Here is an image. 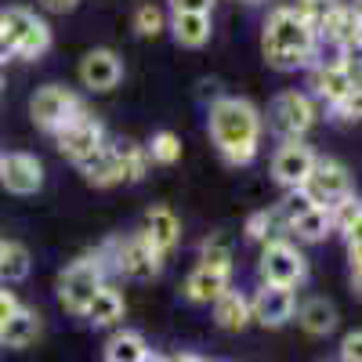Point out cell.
Instances as JSON below:
<instances>
[{"label": "cell", "instance_id": "15", "mask_svg": "<svg viewBox=\"0 0 362 362\" xmlns=\"http://www.w3.org/2000/svg\"><path fill=\"white\" fill-rule=\"evenodd\" d=\"M312 90L329 105L337 109L351 98H358V76L348 69H322V66H312Z\"/></svg>", "mask_w": 362, "mask_h": 362}, {"label": "cell", "instance_id": "9", "mask_svg": "<svg viewBox=\"0 0 362 362\" xmlns=\"http://www.w3.org/2000/svg\"><path fill=\"white\" fill-rule=\"evenodd\" d=\"M312 206H334L341 203L344 196H351V181H348V170L337 163V160H315L312 174L305 177V185L297 189Z\"/></svg>", "mask_w": 362, "mask_h": 362}, {"label": "cell", "instance_id": "34", "mask_svg": "<svg viewBox=\"0 0 362 362\" xmlns=\"http://www.w3.org/2000/svg\"><path fill=\"white\" fill-rule=\"evenodd\" d=\"M134 29H138L141 37H160L163 29H167V22H163L160 8H153V4H141V8L134 11Z\"/></svg>", "mask_w": 362, "mask_h": 362}, {"label": "cell", "instance_id": "7", "mask_svg": "<svg viewBox=\"0 0 362 362\" xmlns=\"http://www.w3.org/2000/svg\"><path fill=\"white\" fill-rule=\"evenodd\" d=\"M80 112H87L83 102L73 95L69 87H58V83L40 87L33 95V102H29V116H33V124L40 131H47V134H58L66 124H73Z\"/></svg>", "mask_w": 362, "mask_h": 362}, {"label": "cell", "instance_id": "5", "mask_svg": "<svg viewBox=\"0 0 362 362\" xmlns=\"http://www.w3.org/2000/svg\"><path fill=\"white\" fill-rule=\"evenodd\" d=\"M315 124V105L305 90H283L268 105V131L283 141H300Z\"/></svg>", "mask_w": 362, "mask_h": 362}, {"label": "cell", "instance_id": "28", "mask_svg": "<svg viewBox=\"0 0 362 362\" xmlns=\"http://www.w3.org/2000/svg\"><path fill=\"white\" fill-rule=\"evenodd\" d=\"M112 153H116V163H119V174H124V181H141V177H145L148 156H145V148H141L138 141H116Z\"/></svg>", "mask_w": 362, "mask_h": 362}, {"label": "cell", "instance_id": "12", "mask_svg": "<svg viewBox=\"0 0 362 362\" xmlns=\"http://www.w3.org/2000/svg\"><path fill=\"white\" fill-rule=\"evenodd\" d=\"M0 185L15 196H33L44 185V167L29 153H8L0 156Z\"/></svg>", "mask_w": 362, "mask_h": 362}, {"label": "cell", "instance_id": "37", "mask_svg": "<svg viewBox=\"0 0 362 362\" xmlns=\"http://www.w3.org/2000/svg\"><path fill=\"white\" fill-rule=\"evenodd\" d=\"M18 308H22V300H18V297L8 290V286H0V329L8 326V319H11Z\"/></svg>", "mask_w": 362, "mask_h": 362}, {"label": "cell", "instance_id": "24", "mask_svg": "<svg viewBox=\"0 0 362 362\" xmlns=\"http://www.w3.org/2000/svg\"><path fill=\"white\" fill-rule=\"evenodd\" d=\"M286 228L297 232V239H305V243H319V239H326L329 232H334V221H329L326 206H308V210H300Z\"/></svg>", "mask_w": 362, "mask_h": 362}, {"label": "cell", "instance_id": "27", "mask_svg": "<svg viewBox=\"0 0 362 362\" xmlns=\"http://www.w3.org/2000/svg\"><path fill=\"white\" fill-rule=\"evenodd\" d=\"M29 268H33L29 250L22 243H4V250H0V283L11 286V283L29 279Z\"/></svg>", "mask_w": 362, "mask_h": 362}, {"label": "cell", "instance_id": "25", "mask_svg": "<svg viewBox=\"0 0 362 362\" xmlns=\"http://www.w3.org/2000/svg\"><path fill=\"white\" fill-rule=\"evenodd\" d=\"M170 33L181 47H203L210 40V15H174L170 11Z\"/></svg>", "mask_w": 362, "mask_h": 362}, {"label": "cell", "instance_id": "3", "mask_svg": "<svg viewBox=\"0 0 362 362\" xmlns=\"http://www.w3.org/2000/svg\"><path fill=\"white\" fill-rule=\"evenodd\" d=\"M105 286V261L102 254H87L80 261H73L62 276H58V300L62 308L73 312V315H83L90 297Z\"/></svg>", "mask_w": 362, "mask_h": 362}, {"label": "cell", "instance_id": "8", "mask_svg": "<svg viewBox=\"0 0 362 362\" xmlns=\"http://www.w3.org/2000/svg\"><path fill=\"white\" fill-rule=\"evenodd\" d=\"M261 279L264 286H300L308 276V261L305 254H300L293 243H286V239H268L264 250H261Z\"/></svg>", "mask_w": 362, "mask_h": 362}, {"label": "cell", "instance_id": "10", "mask_svg": "<svg viewBox=\"0 0 362 362\" xmlns=\"http://www.w3.org/2000/svg\"><path fill=\"white\" fill-rule=\"evenodd\" d=\"M54 138H58V148H62V156L73 160V163H83V160L95 156L98 148H105V127H102L90 112H80L73 124H66Z\"/></svg>", "mask_w": 362, "mask_h": 362}, {"label": "cell", "instance_id": "43", "mask_svg": "<svg viewBox=\"0 0 362 362\" xmlns=\"http://www.w3.org/2000/svg\"><path fill=\"white\" fill-rule=\"evenodd\" d=\"M247 4H257V0H247Z\"/></svg>", "mask_w": 362, "mask_h": 362}, {"label": "cell", "instance_id": "39", "mask_svg": "<svg viewBox=\"0 0 362 362\" xmlns=\"http://www.w3.org/2000/svg\"><path fill=\"white\" fill-rule=\"evenodd\" d=\"M40 4H44L47 11H54V15H66V11H76L80 0H40Z\"/></svg>", "mask_w": 362, "mask_h": 362}, {"label": "cell", "instance_id": "30", "mask_svg": "<svg viewBox=\"0 0 362 362\" xmlns=\"http://www.w3.org/2000/svg\"><path fill=\"white\" fill-rule=\"evenodd\" d=\"M329 221L334 228H341L344 235H358V225H362V203L355 196H344L341 203L329 206Z\"/></svg>", "mask_w": 362, "mask_h": 362}, {"label": "cell", "instance_id": "33", "mask_svg": "<svg viewBox=\"0 0 362 362\" xmlns=\"http://www.w3.org/2000/svg\"><path fill=\"white\" fill-rule=\"evenodd\" d=\"M334 8H337V0H297V8H293V11H297V15L319 33V25L326 22V15L334 11Z\"/></svg>", "mask_w": 362, "mask_h": 362}, {"label": "cell", "instance_id": "42", "mask_svg": "<svg viewBox=\"0 0 362 362\" xmlns=\"http://www.w3.org/2000/svg\"><path fill=\"white\" fill-rule=\"evenodd\" d=\"M4 243H8V239H0V250H4Z\"/></svg>", "mask_w": 362, "mask_h": 362}, {"label": "cell", "instance_id": "40", "mask_svg": "<svg viewBox=\"0 0 362 362\" xmlns=\"http://www.w3.org/2000/svg\"><path fill=\"white\" fill-rule=\"evenodd\" d=\"M8 58H11V51H8V44H4V33H0V66H4Z\"/></svg>", "mask_w": 362, "mask_h": 362}, {"label": "cell", "instance_id": "11", "mask_svg": "<svg viewBox=\"0 0 362 362\" xmlns=\"http://www.w3.org/2000/svg\"><path fill=\"white\" fill-rule=\"evenodd\" d=\"M315 160L319 156L312 153V145H305V141H283L279 153L272 156V177H276L283 189L297 192L300 185H305V177L312 174Z\"/></svg>", "mask_w": 362, "mask_h": 362}, {"label": "cell", "instance_id": "2", "mask_svg": "<svg viewBox=\"0 0 362 362\" xmlns=\"http://www.w3.org/2000/svg\"><path fill=\"white\" fill-rule=\"evenodd\" d=\"M315 44H319V33L293 8H276L268 15L264 33H261V47H264L268 66H276V69L312 66Z\"/></svg>", "mask_w": 362, "mask_h": 362}, {"label": "cell", "instance_id": "16", "mask_svg": "<svg viewBox=\"0 0 362 362\" xmlns=\"http://www.w3.org/2000/svg\"><path fill=\"white\" fill-rule=\"evenodd\" d=\"M119 76H124V62H119L116 51L95 47V51L83 54V62H80L83 87H90V90H112L119 83Z\"/></svg>", "mask_w": 362, "mask_h": 362}, {"label": "cell", "instance_id": "21", "mask_svg": "<svg viewBox=\"0 0 362 362\" xmlns=\"http://www.w3.org/2000/svg\"><path fill=\"white\" fill-rule=\"evenodd\" d=\"M80 174L87 177V185H98V189H109V185H119L124 181V174H119V163H116V153H112V145L98 148L90 160L76 163Z\"/></svg>", "mask_w": 362, "mask_h": 362}, {"label": "cell", "instance_id": "14", "mask_svg": "<svg viewBox=\"0 0 362 362\" xmlns=\"http://www.w3.org/2000/svg\"><path fill=\"white\" fill-rule=\"evenodd\" d=\"M293 308H297L293 290H286V286H261L257 297L250 300V319H257L268 329H279V326H286L293 319Z\"/></svg>", "mask_w": 362, "mask_h": 362}, {"label": "cell", "instance_id": "26", "mask_svg": "<svg viewBox=\"0 0 362 362\" xmlns=\"http://www.w3.org/2000/svg\"><path fill=\"white\" fill-rule=\"evenodd\" d=\"M145 355H148V344L134 329H119L105 344V362H141Z\"/></svg>", "mask_w": 362, "mask_h": 362}, {"label": "cell", "instance_id": "6", "mask_svg": "<svg viewBox=\"0 0 362 362\" xmlns=\"http://www.w3.org/2000/svg\"><path fill=\"white\" fill-rule=\"evenodd\" d=\"M105 250H109V257L102 254V261H112V268H116L124 279L145 283V279H156L160 268H163V257H156V250L141 239V232L124 235V239H112Z\"/></svg>", "mask_w": 362, "mask_h": 362}, {"label": "cell", "instance_id": "32", "mask_svg": "<svg viewBox=\"0 0 362 362\" xmlns=\"http://www.w3.org/2000/svg\"><path fill=\"white\" fill-rule=\"evenodd\" d=\"M279 218H283V210H257V214H250V221H247V235H250V239H257V243L279 239V235H276Z\"/></svg>", "mask_w": 362, "mask_h": 362}, {"label": "cell", "instance_id": "38", "mask_svg": "<svg viewBox=\"0 0 362 362\" xmlns=\"http://www.w3.org/2000/svg\"><path fill=\"white\" fill-rule=\"evenodd\" d=\"M348 264H351V283L358 290V272H362V243H358V235H348Z\"/></svg>", "mask_w": 362, "mask_h": 362}, {"label": "cell", "instance_id": "31", "mask_svg": "<svg viewBox=\"0 0 362 362\" xmlns=\"http://www.w3.org/2000/svg\"><path fill=\"white\" fill-rule=\"evenodd\" d=\"M145 156L153 160V163H163V167L177 163V160H181V141H177V134H170V131L153 134V141H148V148H145Z\"/></svg>", "mask_w": 362, "mask_h": 362}, {"label": "cell", "instance_id": "18", "mask_svg": "<svg viewBox=\"0 0 362 362\" xmlns=\"http://www.w3.org/2000/svg\"><path fill=\"white\" fill-rule=\"evenodd\" d=\"M225 290H228V272H214L203 264H196L192 276L185 279V297L192 305H214Z\"/></svg>", "mask_w": 362, "mask_h": 362}, {"label": "cell", "instance_id": "35", "mask_svg": "<svg viewBox=\"0 0 362 362\" xmlns=\"http://www.w3.org/2000/svg\"><path fill=\"white\" fill-rule=\"evenodd\" d=\"M341 362H362V334H358V329H348V334H344Z\"/></svg>", "mask_w": 362, "mask_h": 362}, {"label": "cell", "instance_id": "22", "mask_svg": "<svg viewBox=\"0 0 362 362\" xmlns=\"http://www.w3.org/2000/svg\"><path fill=\"white\" fill-rule=\"evenodd\" d=\"M37 334H40V315L33 312V308H18L11 319H8V326L0 329V344L4 348H29L37 341Z\"/></svg>", "mask_w": 362, "mask_h": 362}, {"label": "cell", "instance_id": "1", "mask_svg": "<svg viewBox=\"0 0 362 362\" xmlns=\"http://www.w3.org/2000/svg\"><path fill=\"white\" fill-rule=\"evenodd\" d=\"M206 127H210V141H214V148L221 153L225 163L247 167L257 156L264 119H261V112L247 98H232V95L214 98Z\"/></svg>", "mask_w": 362, "mask_h": 362}, {"label": "cell", "instance_id": "4", "mask_svg": "<svg viewBox=\"0 0 362 362\" xmlns=\"http://www.w3.org/2000/svg\"><path fill=\"white\" fill-rule=\"evenodd\" d=\"M0 33H4V44L11 54L18 58H40L51 47V29L44 18H37L25 8H8L0 11Z\"/></svg>", "mask_w": 362, "mask_h": 362}, {"label": "cell", "instance_id": "36", "mask_svg": "<svg viewBox=\"0 0 362 362\" xmlns=\"http://www.w3.org/2000/svg\"><path fill=\"white\" fill-rule=\"evenodd\" d=\"M214 0H170V11L174 15H210Z\"/></svg>", "mask_w": 362, "mask_h": 362}, {"label": "cell", "instance_id": "13", "mask_svg": "<svg viewBox=\"0 0 362 362\" xmlns=\"http://www.w3.org/2000/svg\"><path fill=\"white\" fill-rule=\"evenodd\" d=\"M319 40L334 44L341 51H358L362 40V18H358V4H337L334 11L326 15V22L319 25Z\"/></svg>", "mask_w": 362, "mask_h": 362}, {"label": "cell", "instance_id": "19", "mask_svg": "<svg viewBox=\"0 0 362 362\" xmlns=\"http://www.w3.org/2000/svg\"><path fill=\"white\" fill-rule=\"evenodd\" d=\"M293 312H297L300 329L312 334V337H326V334H334V329H337V308L329 305L326 297H308L305 305L293 308Z\"/></svg>", "mask_w": 362, "mask_h": 362}, {"label": "cell", "instance_id": "20", "mask_svg": "<svg viewBox=\"0 0 362 362\" xmlns=\"http://www.w3.org/2000/svg\"><path fill=\"white\" fill-rule=\"evenodd\" d=\"M83 319H87L90 326H116L119 319H124V293L105 283L95 297H90Z\"/></svg>", "mask_w": 362, "mask_h": 362}, {"label": "cell", "instance_id": "23", "mask_svg": "<svg viewBox=\"0 0 362 362\" xmlns=\"http://www.w3.org/2000/svg\"><path fill=\"white\" fill-rule=\"evenodd\" d=\"M214 322L221 329H232V334H239L247 322H250V300L239 293V290H225L218 300H214Z\"/></svg>", "mask_w": 362, "mask_h": 362}, {"label": "cell", "instance_id": "41", "mask_svg": "<svg viewBox=\"0 0 362 362\" xmlns=\"http://www.w3.org/2000/svg\"><path fill=\"white\" fill-rule=\"evenodd\" d=\"M141 362H167V358H163V355H156V351H148V355H145Z\"/></svg>", "mask_w": 362, "mask_h": 362}, {"label": "cell", "instance_id": "17", "mask_svg": "<svg viewBox=\"0 0 362 362\" xmlns=\"http://www.w3.org/2000/svg\"><path fill=\"white\" fill-rule=\"evenodd\" d=\"M177 235H181V221L174 218L170 206H153V210L145 214L141 239L156 250V257H167V254L177 247Z\"/></svg>", "mask_w": 362, "mask_h": 362}, {"label": "cell", "instance_id": "29", "mask_svg": "<svg viewBox=\"0 0 362 362\" xmlns=\"http://www.w3.org/2000/svg\"><path fill=\"white\" fill-rule=\"evenodd\" d=\"M199 264L203 268H214V272H232V239L225 232H214L203 239V250H199Z\"/></svg>", "mask_w": 362, "mask_h": 362}]
</instances>
